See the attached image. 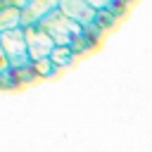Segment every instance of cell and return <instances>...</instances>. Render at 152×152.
<instances>
[{
    "mask_svg": "<svg viewBox=\"0 0 152 152\" xmlns=\"http://www.w3.org/2000/svg\"><path fill=\"white\" fill-rule=\"evenodd\" d=\"M116 21H119V17H116L112 10H100V12L95 14V21H93V24H95V26H100V28L107 33V31H109Z\"/></svg>",
    "mask_w": 152,
    "mask_h": 152,
    "instance_id": "obj_8",
    "label": "cell"
},
{
    "mask_svg": "<svg viewBox=\"0 0 152 152\" xmlns=\"http://www.w3.org/2000/svg\"><path fill=\"white\" fill-rule=\"evenodd\" d=\"M109 10H112V12L121 19V17L126 14V10H128V2H126V0H114V2L109 5Z\"/></svg>",
    "mask_w": 152,
    "mask_h": 152,
    "instance_id": "obj_10",
    "label": "cell"
},
{
    "mask_svg": "<svg viewBox=\"0 0 152 152\" xmlns=\"http://www.w3.org/2000/svg\"><path fill=\"white\" fill-rule=\"evenodd\" d=\"M10 69H12V64H10V59H7V55H5V50L0 48V76H2V74H7Z\"/></svg>",
    "mask_w": 152,
    "mask_h": 152,
    "instance_id": "obj_12",
    "label": "cell"
},
{
    "mask_svg": "<svg viewBox=\"0 0 152 152\" xmlns=\"http://www.w3.org/2000/svg\"><path fill=\"white\" fill-rule=\"evenodd\" d=\"M19 26H21V7H14V5L0 7V33Z\"/></svg>",
    "mask_w": 152,
    "mask_h": 152,
    "instance_id": "obj_6",
    "label": "cell"
},
{
    "mask_svg": "<svg viewBox=\"0 0 152 152\" xmlns=\"http://www.w3.org/2000/svg\"><path fill=\"white\" fill-rule=\"evenodd\" d=\"M59 10V0H28L21 7V28L38 26L48 14Z\"/></svg>",
    "mask_w": 152,
    "mask_h": 152,
    "instance_id": "obj_4",
    "label": "cell"
},
{
    "mask_svg": "<svg viewBox=\"0 0 152 152\" xmlns=\"http://www.w3.org/2000/svg\"><path fill=\"white\" fill-rule=\"evenodd\" d=\"M38 26L55 40V45H74V40L81 38V33H83V26L76 24V21H71L69 17H64L59 10H55L52 14H48Z\"/></svg>",
    "mask_w": 152,
    "mask_h": 152,
    "instance_id": "obj_1",
    "label": "cell"
},
{
    "mask_svg": "<svg viewBox=\"0 0 152 152\" xmlns=\"http://www.w3.org/2000/svg\"><path fill=\"white\" fill-rule=\"evenodd\" d=\"M59 12H62L64 17H69L71 21L81 24L83 28H86L88 24H93V21H95V14H97L86 0H59Z\"/></svg>",
    "mask_w": 152,
    "mask_h": 152,
    "instance_id": "obj_5",
    "label": "cell"
},
{
    "mask_svg": "<svg viewBox=\"0 0 152 152\" xmlns=\"http://www.w3.org/2000/svg\"><path fill=\"white\" fill-rule=\"evenodd\" d=\"M33 69H36L38 78H48V76H52V74L57 71V66H55L50 59H43V62H33Z\"/></svg>",
    "mask_w": 152,
    "mask_h": 152,
    "instance_id": "obj_9",
    "label": "cell"
},
{
    "mask_svg": "<svg viewBox=\"0 0 152 152\" xmlns=\"http://www.w3.org/2000/svg\"><path fill=\"white\" fill-rule=\"evenodd\" d=\"M76 57H78V55L71 50V45H55V50H52V55H50V62H52L57 69H64V66L74 64Z\"/></svg>",
    "mask_w": 152,
    "mask_h": 152,
    "instance_id": "obj_7",
    "label": "cell"
},
{
    "mask_svg": "<svg viewBox=\"0 0 152 152\" xmlns=\"http://www.w3.org/2000/svg\"><path fill=\"white\" fill-rule=\"evenodd\" d=\"M0 48L5 50L7 59L12 66H21V64H28V52H26V33L24 28H10V31H2L0 33Z\"/></svg>",
    "mask_w": 152,
    "mask_h": 152,
    "instance_id": "obj_2",
    "label": "cell"
},
{
    "mask_svg": "<svg viewBox=\"0 0 152 152\" xmlns=\"http://www.w3.org/2000/svg\"><path fill=\"white\" fill-rule=\"evenodd\" d=\"M126 2H128V5H133V2H135V0H126Z\"/></svg>",
    "mask_w": 152,
    "mask_h": 152,
    "instance_id": "obj_13",
    "label": "cell"
},
{
    "mask_svg": "<svg viewBox=\"0 0 152 152\" xmlns=\"http://www.w3.org/2000/svg\"><path fill=\"white\" fill-rule=\"evenodd\" d=\"M95 12H100V10H109V5L114 2V0H86Z\"/></svg>",
    "mask_w": 152,
    "mask_h": 152,
    "instance_id": "obj_11",
    "label": "cell"
},
{
    "mask_svg": "<svg viewBox=\"0 0 152 152\" xmlns=\"http://www.w3.org/2000/svg\"><path fill=\"white\" fill-rule=\"evenodd\" d=\"M24 33H26V52H28V59L31 62L50 59V55L55 50V40L40 26H26Z\"/></svg>",
    "mask_w": 152,
    "mask_h": 152,
    "instance_id": "obj_3",
    "label": "cell"
}]
</instances>
